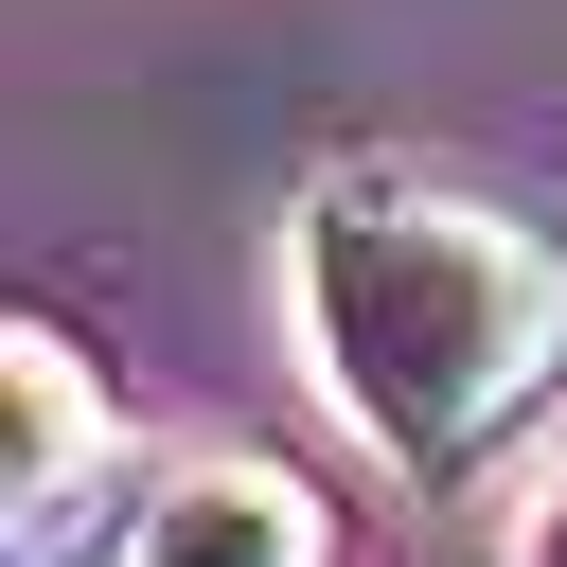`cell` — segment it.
<instances>
[{"label": "cell", "mask_w": 567, "mask_h": 567, "mask_svg": "<svg viewBox=\"0 0 567 567\" xmlns=\"http://www.w3.org/2000/svg\"><path fill=\"white\" fill-rule=\"evenodd\" d=\"M301 337L390 478H461L496 425L567 390V248L461 177H319L301 195Z\"/></svg>", "instance_id": "6da1fadb"}, {"label": "cell", "mask_w": 567, "mask_h": 567, "mask_svg": "<svg viewBox=\"0 0 567 567\" xmlns=\"http://www.w3.org/2000/svg\"><path fill=\"white\" fill-rule=\"evenodd\" d=\"M89 496H106V408H89V354H71L53 319H18V443H0V549H18V567H53V549L89 532Z\"/></svg>", "instance_id": "7a4b0ae2"}, {"label": "cell", "mask_w": 567, "mask_h": 567, "mask_svg": "<svg viewBox=\"0 0 567 567\" xmlns=\"http://www.w3.org/2000/svg\"><path fill=\"white\" fill-rule=\"evenodd\" d=\"M124 567H337V514L284 461H177L124 514Z\"/></svg>", "instance_id": "3957f363"}, {"label": "cell", "mask_w": 567, "mask_h": 567, "mask_svg": "<svg viewBox=\"0 0 567 567\" xmlns=\"http://www.w3.org/2000/svg\"><path fill=\"white\" fill-rule=\"evenodd\" d=\"M549 567H567V532H549Z\"/></svg>", "instance_id": "277c9868"}]
</instances>
